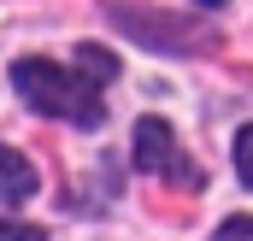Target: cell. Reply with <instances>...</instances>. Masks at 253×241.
<instances>
[{"label":"cell","instance_id":"1","mask_svg":"<svg viewBox=\"0 0 253 241\" xmlns=\"http://www.w3.org/2000/svg\"><path fill=\"white\" fill-rule=\"evenodd\" d=\"M12 82H18L24 106L42 112V118H71V123H83V129H94V123L106 118L100 77L94 71H65V65H47V59H24L12 71Z\"/></svg>","mask_w":253,"mask_h":241},{"label":"cell","instance_id":"2","mask_svg":"<svg viewBox=\"0 0 253 241\" xmlns=\"http://www.w3.org/2000/svg\"><path fill=\"white\" fill-rule=\"evenodd\" d=\"M135 165L153 171V177H171L177 188H194V182H200V171H189V159L177 153L165 118H141V123H135Z\"/></svg>","mask_w":253,"mask_h":241},{"label":"cell","instance_id":"3","mask_svg":"<svg viewBox=\"0 0 253 241\" xmlns=\"http://www.w3.org/2000/svg\"><path fill=\"white\" fill-rule=\"evenodd\" d=\"M30 194H36V165H30L18 147H0V200L18 206V200H30Z\"/></svg>","mask_w":253,"mask_h":241},{"label":"cell","instance_id":"4","mask_svg":"<svg viewBox=\"0 0 253 241\" xmlns=\"http://www.w3.org/2000/svg\"><path fill=\"white\" fill-rule=\"evenodd\" d=\"M236 165H242V182L253 188V123L242 129V135H236Z\"/></svg>","mask_w":253,"mask_h":241},{"label":"cell","instance_id":"5","mask_svg":"<svg viewBox=\"0 0 253 241\" xmlns=\"http://www.w3.org/2000/svg\"><path fill=\"white\" fill-rule=\"evenodd\" d=\"M0 241H47V236H42L36 224H6V218H0Z\"/></svg>","mask_w":253,"mask_h":241},{"label":"cell","instance_id":"6","mask_svg":"<svg viewBox=\"0 0 253 241\" xmlns=\"http://www.w3.org/2000/svg\"><path fill=\"white\" fill-rule=\"evenodd\" d=\"M218 241H253V218H230V224L218 230Z\"/></svg>","mask_w":253,"mask_h":241},{"label":"cell","instance_id":"7","mask_svg":"<svg viewBox=\"0 0 253 241\" xmlns=\"http://www.w3.org/2000/svg\"><path fill=\"white\" fill-rule=\"evenodd\" d=\"M200 6H224V0H200Z\"/></svg>","mask_w":253,"mask_h":241}]
</instances>
